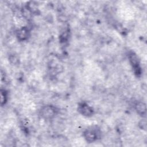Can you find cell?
<instances>
[{"mask_svg": "<svg viewBox=\"0 0 147 147\" xmlns=\"http://www.w3.org/2000/svg\"><path fill=\"white\" fill-rule=\"evenodd\" d=\"M83 136L88 142H93L100 138L101 131L96 126H92L84 130Z\"/></svg>", "mask_w": 147, "mask_h": 147, "instance_id": "obj_1", "label": "cell"}, {"mask_svg": "<svg viewBox=\"0 0 147 147\" xmlns=\"http://www.w3.org/2000/svg\"><path fill=\"white\" fill-rule=\"evenodd\" d=\"M57 113V109L52 105H46L42 107L40 110V115L45 119L53 118Z\"/></svg>", "mask_w": 147, "mask_h": 147, "instance_id": "obj_2", "label": "cell"}, {"mask_svg": "<svg viewBox=\"0 0 147 147\" xmlns=\"http://www.w3.org/2000/svg\"><path fill=\"white\" fill-rule=\"evenodd\" d=\"M128 58L135 74L138 76H140L141 74V69L140 66V60L137 55L134 52L131 51L129 53Z\"/></svg>", "mask_w": 147, "mask_h": 147, "instance_id": "obj_3", "label": "cell"}, {"mask_svg": "<svg viewBox=\"0 0 147 147\" xmlns=\"http://www.w3.org/2000/svg\"><path fill=\"white\" fill-rule=\"evenodd\" d=\"M78 110L79 113L84 116L90 117L94 113V110L92 107L85 102H82L79 104Z\"/></svg>", "mask_w": 147, "mask_h": 147, "instance_id": "obj_4", "label": "cell"}, {"mask_svg": "<svg viewBox=\"0 0 147 147\" xmlns=\"http://www.w3.org/2000/svg\"><path fill=\"white\" fill-rule=\"evenodd\" d=\"M29 35H30L29 29L25 26L19 29L16 33L17 37L20 41L26 40L29 37Z\"/></svg>", "mask_w": 147, "mask_h": 147, "instance_id": "obj_5", "label": "cell"}, {"mask_svg": "<svg viewBox=\"0 0 147 147\" xmlns=\"http://www.w3.org/2000/svg\"><path fill=\"white\" fill-rule=\"evenodd\" d=\"M135 109L137 113L142 117H145L146 115V105L142 102H138L135 105Z\"/></svg>", "mask_w": 147, "mask_h": 147, "instance_id": "obj_6", "label": "cell"}, {"mask_svg": "<svg viewBox=\"0 0 147 147\" xmlns=\"http://www.w3.org/2000/svg\"><path fill=\"white\" fill-rule=\"evenodd\" d=\"M26 9L31 13V14L36 13L38 11V7L37 6V3L33 1L29 2L27 3Z\"/></svg>", "mask_w": 147, "mask_h": 147, "instance_id": "obj_7", "label": "cell"}, {"mask_svg": "<svg viewBox=\"0 0 147 147\" xmlns=\"http://www.w3.org/2000/svg\"><path fill=\"white\" fill-rule=\"evenodd\" d=\"M7 99V92L5 89L1 90V105L3 106L6 103Z\"/></svg>", "mask_w": 147, "mask_h": 147, "instance_id": "obj_8", "label": "cell"}, {"mask_svg": "<svg viewBox=\"0 0 147 147\" xmlns=\"http://www.w3.org/2000/svg\"><path fill=\"white\" fill-rule=\"evenodd\" d=\"M9 60L10 61V63L11 64H13V65H16L18 64L19 63V59L18 58V57L16 55H10L9 56Z\"/></svg>", "mask_w": 147, "mask_h": 147, "instance_id": "obj_9", "label": "cell"}, {"mask_svg": "<svg viewBox=\"0 0 147 147\" xmlns=\"http://www.w3.org/2000/svg\"><path fill=\"white\" fill-rule=\"evenodd\" d=\"M139 127L142 129V130H145L146 129V121L145 119H142L140 122H139Z\"/></svg>", "mask_w": 147, "mask_h": 147, "instance_id": "obj_10", "label": "cell"}]
</instances>
